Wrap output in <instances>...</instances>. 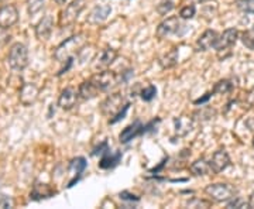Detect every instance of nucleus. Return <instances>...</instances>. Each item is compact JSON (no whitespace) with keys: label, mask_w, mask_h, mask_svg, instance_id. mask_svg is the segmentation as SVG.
<instances>
[{"label":"nucleus","mask_w":254,"mask_h":209,"mask_svg":"<svg viewBox=\"0 0 254 209\" xmlns=\"http://www.w3.org/2000/svg\"><path fill=\"white\" fill-rule=\"evenodd\" d=\"M237 38H239V31H237L236 28H227V30H225L219 36L218 44L215 47L216 51H218V54L219 53H223V51H229L230 47L236 44Z\"/></svg>","instance_id":"nucleus-8"},{"label":"nucleus","mask_w":254,"mask_h":209,"mask_svg":"<svg viewBox=\"0 0 254 209\" xmlns=\"http://www.w3.org/2000/svg\"><path fill=\"white\" fill-rule=\"evenodd\" d=\"M155 95H157V88H155L154 85H148L147 88H144L143 91L140 92L141 99L145 100V102H150V100L154 99Z\"/></svg>","instance_id":"nucleus-30"},{"label":"nucleus","mask_w":254,"mask_h":209,"mask_svg":"<svg viewBox=\"0 0 254 209\" xmlns=\"http://www.w3.org/2000/svg\"><path fill=\"white\" fill-rule=\"evenodd\" d=\"M181 27V23H180V18L178 17H168L167 20L161 21L157 27L155 34L158 38H167V37L177 34L178 30Z\"/></svg>","instance_id":"nucleus-7"},{"label":"nucleus","mask_w":254,"mask_h":209,"mask_svg":"<svg viewBox=\"0 0 254 209\" xmlns=\"http://www.w3.org/2000/svg\"><path fill=\"white\" fill-rule=\"evenodd\" d=\"M188 207H190V208H209L210 207V202L209 201H200V200H195L192 201V202H188Z\"/></svg>","instance_id":"nucleus-37"},{"label":"nucleus","mask_w":254,"mask_h":209,"mask_svg":"<svg viewBox=\"0 0 254 209\" xmlns=\"http://www.w3.org/2000/svg\"><path fill=\"white\" fill-rule=\"evenodd\" d=\"M235 4L243 13H254V0H236Z\"/></svg>","instance_id":"nucleus-29"},{"label":"nucleus","mask_w":254,"mask_h":209,"mask_svg":"<svg viewBox=\"0 0 254 209\" xmlns=\"http://www.w3.org/2000/svg\"><path fill=\"white\" fill-rule=\"evenodd\" d=\"M120 198L125 201H131V202H133V201H136L137 202V201L140 200L138 197H136V195H133V194H130V192H127V191L120 192Z\"/></svg>","instance_id":"nucleus-39"},{"label":"nucleus","mask_w":254,"mask_h":209,"mask_svg":"<svg viewBox=\"0 0 254 209\" xmlns=\"http://www.w3.org/2000/svg\"><path fill=\"white\" fill-rule=\"evenodd\" d=\"M173 9H174L173 0H164V1H161V3L157 6V11H158V14H161V16H165L167 13H170Z\"/></svg>","instance_id":"nucleus-32"},{"label":"nucleus","mask_w":254,"mask_h":209,"mask_svg":"<svg viewBox=\"0 0 254 209\" xmlns=\"http://www.w3.org/2000/svg\"><path fill=\"white\" fill-rule=\"evenodd\" d=\"M205 192L209 198L215 202H229L236 197L237 190L226 182H218V184H210L205 188Z\"/></svg>","instance_id":"nucleus-2"},{"label":"nucleus","mask_w":254,"mask_h":209,"mask_svg":"<svg viewBox=\"0 0 254 209\" xmlns=\"http://www.w3.org/2000/svg\"><path fill=\"white\" fill-rule=\"evenodd\" d=\"M118 58V51L113 48H106L102 51V54L98 58V67H109L110 64L115 63V60Z\"/></svg>","instance_id":"nucleus-23"},{"label":"nucleus","mask_w":254,"mask_h":209,"mask_svg":"<svg viewBox=\"0 0 254 209\" xmlns=\"http://www.w3.org/2000/svg\"><path fill=\"white\" fill-rule=\"evenodd\" d=\"M44 1H46V0H27L28 13H30L31 16H34L36 13H38L40 10L44 7Z\"/></svg>","instance_id":"nucleus-31"},{"label":"nucleus","mask_w":254,"mask_h":209,"mask_svg":"<svg viewBox=\"0 0 254 209\" xmlns=\"http://www.w3.org/2000/svg\"><path fill=\"white\" fill-rule=\"evenodd\" d=\"M240 40L243 43V46H246L250 50H254V30H246L240 34Z\"/></svg>","instance_id":"nucleus-28"},{"label":"nucleus","mask_w":254,"mask_h":209,"mask_svg":"<svg viewBox=\"0 0 254 209\" xmlns=\"http://www.w3.org/2000/svg\"><path fill=\"white\" fill-rule=\"evenodd\" d=\"M122 160V153L120 151H116V153H105V155L102 157V160L99 161V167L103 168V170H109V168H113L116 167Z\"/></svg>","instance_id":"nucleus-22"},{"label":"nucleus","mask_w":254,"mask_h":209,"mask_svg":"<svg viewBox=\"0 0 254 209\" xmlns=\"http://www.w3.org/2000/svg\"><path fill=\"white\" fill-rule=\"evenodd\" d=\"M127 102L125 100V96L122 93H112L106 99L102 102L100 110L106 118H115L120 110L125 108Z\"/></svg>","instance_id":"nucleus-5"},{"label":"nucleus","mask_w":254,"mask_h":209,"mask_svg":"<svg viewBox=\"0 0 254 209\" xmlns=\"http://www.w3.org/2000/svg\"><path fill=\"white\" fill-rule=\"evenodd\" d=\"M143 133H144V126H143L138 120H136L134 123L128 125L127 128H125L122 130V133H120V136H119V140H120V143L126 144L130 140H133L134 137L140 136V135H143Z\"/></svg>","instance_id":"nucleus-11"},{"label":"nucleus","mask_w":254,"mask_h":209,"mask_svg":"<svg viewBox=\"0 0 254 209\" xmlns=\"http://www.w3.org/2000/svg\"><path fill=\"white\" fill-rule=\"evenodd\" d=\"M190 173L193 174V175H196V177H203V175H209V174L213 173V170L210 167V163L206 161V160H203V158L193 161V163L190 164Z\"/></svg>","instance_id":"nucleus-21"},{"label":"nucleus","mask_w":254,"mask_h":209,"mask_svg":"<svg viewBox=\"0 0 254 209\" xmlns=\"http://www.w3.org/2000/svg\"><path fill=\"white\" fill-rule=\"evenodd\" d=\"M11 205H13L11 198L7 197V195H4V194H0V209L11 208Z\"/></svg>","instance_id":"nucleus-36"},{"label":"nucleus","mask_w":254,"mask_h":209,"mask_svg":"<svg viewBox=\"0 0 254 209\" xmlns=\"http://www.w3.org/2000/svg\"><path fill=\"white\" fill-rule=\"evenodd\" d=\"M9 65L16 71H23L28 65V51L24 44H14L10 48Z\"/></svg>","instance_id":"nucleus-3"},{"label":"nucleus","mask_w":254,"mask_h":209,"mask_svg":"<svg viewBox=\"0 0 254 209\" xmlns=\"http://www.w3.org/2000/svg\"><path fill=\"white\" fill-rule=\"evenodd\" d=\"M178 63V50L177 48H171L167 54H164L160 58V65L168 70V68H173Z\"/></svg>","instance_id":"nucleus-24"},{"label":"nucleus","mask_w":254,"mask_h":209,"mask_svg":"<svg viewBox=\"0 0 254 209\" xmlns=\"http://www.w3.org/2000/svg\"><path fill=\"white\" fill-rule=\"evenodd\" d=\"M233 89V83L227 79H222V81L216 82V85L213 86V93L215 95H226Z\"/></svg>","instance_id":"nucleus-26"},{"label":"nucleus","mask_w":254,"mask_h":209,"mask_svg":"<svg viewBox=\"0 0 254 209\" xmlns=\"http://www.w3.org/2000/svg\"><path fill=\"white\" fill-rule=\"evenodd\" d=\"M253 147H254V139H253Z\"/></svg>","instance_id":"nucleus-44"},{"label":"nucleus","mask_w":254,"mask_h":209,"mask_svg":"<svg viewBox=\"0 0 254 209\" xmlns=\"http://www.w3.org/2000/svg\"><path fill=\"white\" fill-rule=\"evenodd\" d=\"M110 11H112L110 6H96L91 11V14L88 16V23H91V24H99V23L105 21L108 18Z\"/></svg>","instance_id":"nucleus-18"},{"label":"nucleus","mask_w":254,"mask_h":209,"mask_svg":"<svg viewBox=\"0 0 254 209\" xmlns=\"http://www.w3.org/2000/svg\"><path fill=\"white\" fill-rule=\"evenodd\" d=\"M54 28V18L53 16L47 14L44 17L38 21V24L36 26V36L38 40H47L50 38L51 33Z\"/></svg>","instance_id":"nucleus-12"},{"label":"nucleus","mask_w":254,"mask_h":209,"mask_svg":"<svg viewBox=\"0 0 254 209\" xmlns=\"http://www.w3.org/2000/svg\"><path fill=\"white\" fill-rule=\"evenodd\" d=\"M200 3H206V1H212V0H199Z\"/></svg>","instance_id":"nucleus-43"},{"label":"nucleus","mask_w":254,"mask_h":209,"mask_svg":"<svg viewBox=\"0 0 254 209\" xmlns=\"http://www.w3.org/2000/svg\"><path fill=\"white\" fill-rule=\"evenodd\" d=\"M219 34L215 30H206L202 36L196 40L198 51H208L210 48H215L218 44Z\"/></svg>","instance_id":"nucleus-10"},{"label":"nucleus","mask_w":254,"mask_h":209,"mask_svg":"<svg viewBox=\"0 0 254 209\" xmlns=\"http://www.w3.org/2000/svg\"><path fill=\"white\" fill-rule=\"evenodd\" d=\"M195 13H196L195 6H193V4H190V6H185V7H182L181 11H180V16H181V18L188 20V18L193 17V16H195Z\"/></svg>","instance_id":"nucleus-33"},{"label":"nucleus","mask_w":254,"mask_h":209,"mask_svg":"<svg viewBox=\"0 0 254 209\" xmlns=\"http://www.w3.org/2000/svg\"><path fill=\"white\" fill-rule=\"evenodd\" d=\"M18 21V11L13 4H6L0 9V26L9 28Z\"/></svg>","instance_id":"nucleus-9"},{"label":"nucleus","mask_w":254,"mask_h":209,"mask_svg":"<svg viewBox=\"0 0 254 209\" xmlns=\"http://www.w3.org/2000/svg\"><path fill=\"white\" fill-rule=\"evenodd\" d=\"M10 41V34L7 31V28L0 26V47H3L4 44H7Z\"/></svg>","instance_id":"nucleus-35"},{"label":"nucleus","mask_w":254,"mask_h":209,"mask_svg":"<svg viewBox=\"0 0 254 209\" xmlns=\"http://www.w3.org/2000/svg\"><path fill=\"white\" fill-rule=\"evenodd\" d=\"M54 188H51L48 184H41V182H36L33 190L30 192V200L31 201H41L51 198L55 194Z\"/></svg>","instance_id":"nucleus-15"},{"label":"nucleus","mask_w":254,"mask_h":209,"mask_svg":"<svg viewBox=\"0 0 254 209\" xmlns=\"http://www.w3.org/2000/svg\"><path fill=\"white\" fill-rule=\"evenodd\" d=\"M128 108H130V103L127 102L126 105H125V108L120 110V112H119V113H118V115H116V116H115V118L109 119L110 125H115V123H118V122H120L122 119H125V116H126V113H127V110H128Z\"/></svg>","instance_id":"nucleus-34"},{"label":"nucleus","mask_w":254,"mask_h":209,"mask_svg":"<svg viewBox=\"0 0 254 209\" xmlns=\"http://www.w3.org/2000/svg\"><path fill=\"white\" fill-rule=\"evenodd\" d=\"M227 209H247L250 208V204L247 202L246 200H243V198H240V197H235L233 200H230L229 202H227L226 205Z\"/></svg>","instance_id":"nucleus-27"},{"label":"nucleus","mask_w":254,"mask_h":209,"mask_svg":"<svg viewBox=\"0 0 254 209\" xmlns=\"http://www.w3.org/2000/svg\"><path fill=\"white\" fill-rule=\"evenodd\" d=\"M193 122L195 119L190 118L188 115H181L180 118H177L174 120L175 125V135L178 137H184L187 135H190L193 129Z\"/></svg>","instance_id":"nucleus-14"},{"label":"nucleus","mask_w":254,"mask_h":209,"mask_svg":"<svg viewBox=\"0 0 254 209\" xmlns=\"http://www.w3.org/2000/svg\"><path fill=\"white\" fill-rule=\"evenodd\" d=\"M109 151V148H108V143L106 141H103L102 144L98 145L96 148H93V153L92 154L96 155V154H102V153H108Z\"/></svg>","instance_id":"nucleus-38"},{"label":"nucleus","mask_w":254,"mask_h":209,"mask_svg":"<svg viewBox=\"0 0 254 209\" xmlns=\"http://www.w3.org/2000/svg\"><path fill=\"white\" fill-rule=\"evenodd\" d=\"M78 93L73 91L72 88H66L61 92L60 98H58V106L64 110H69L72 109L78 100Z\"/></svg>","instance_id":"nucleus-17"},{"label":"nucleus","mask_w":254,"mask_h":209,"mask_svg":"<svg viewBox=\"0 0 254 209\" xmlns=\"http://www.w3.org/2000/svg\"><path fill=\"white\" fill-rule=\"evenodd\" d=\"M55 1H57V3H58V4H64V3H65V1H66V0H55Z\"/></svg>","instance_id":"nucleus-42"},{"label":"nucleus","mask_w":254,"mask_h":209,"mask_svg":"<svg viewBox=\"0 0 254 209\" xmlns=\"http://www.w3.org/2000/svg\"><path fill=\"white\" fill-rule=\"evenodd\" d=\"M85 44H86L85 34L69 37L68 40H65L64 43L57 47V50L54 51V58L58 60L60 63H65L69 57H73L75 53H79Z\"/></svg>","instance_id":"nucleus-1"},{"label":"nucleus","mask_w":254,"mask_h":209,"mask_svg":"<svg viewBox=\"0 0 254 209\" xmlns=\"http://www.w3.org/2000/svg\"><path fill=\"white\" fill-rule=\"evenodd\" d=\"M209 163H210L213 173H222L230 165V157L225 150H218L215 154L212 155V160Z\"/></svg>","instance_id":"nucleus-13"},{"label":"nucleus","mask_w":254,"mask_h":209,"mask_svg":"<svg viewBox=\"0 0 254 209\" xmlns=\"http://www.w3.org/2000/svg\"><path fill=\"white\" fill-rule=\"evenodd\" d=\"M85 3L86 0H73L72 3H69L60 16V26L61 27L72 26L76 21V18L79 17L82 10L85 9Z\"/></svg>","instance_id":"nucleus-4"},{"label":"nucleus","mask_w":254,"mask_h":209,"mask_svg":"<svg viewBox=\"0 0 254 209\" xmlns=\"http://www.w3.org/2000/svg\"><path fill=\"white\" fill-rule=\"evenodd\" d=\"M85 168H86V160L83 158V157H78V158H73L71 164H69V170L73 173V177L72 181L68 184V187L71 188L73 187V184L79 180V177H81V174L85 171Z\"/></svg>","instance_id":"nucleus-20"},{"label":"nucleus","mask_w":254,"mask_h":209,"mask_svg":"<svg viewBox=\"0 0 254 209\" xmlns=\"http://www.w3.org/2000/svg\"><path fill=\"white\" fill-rule=\"evenodd\" d=\"M91 81L96 85V88L100 92H105L110 89L115 83H118V75L112 71H102L95 73L91 78Z\"/></svg>","instance_id":"nucleus-6"},{"label":"nucleus","mask_w":254,"mask_h":209,"mask_svg":"<svg viewBox=\"0 0 254 209\" xmlns=\"http://www.w3.org/2000/svg\"><path fill=\"white\" fill-rule=\"evenodd\" d=\"M216 116V110L210 106H205V108H200L199 110H196L193 113V119L198 120V122H206V120H210Z\"/></svg>","instance_id":"nucleus-25"},{"label":"nucleus","mask_w":254,"mask_h":209,"mask_svg":"<svg viewBox=\"0 0 254 209\" xmlns=\"http://www.w3.org/2000/svg\"><path fill=\"white\" fill-rule=\"evenodd\" d=\"M213 95V92H208V93H205V96H202V98H199V99H196L193 103L195 105H203L205 102H208L209 99H210V96Z\"/></svg>","instance_id":"nucleus-40"},{"label":"nucleus","mask_w":254,"mask_h":209,"mask_svg":"<svg viewBox=\"0 0 254 209\" xmlns=\"http://www.w3.org/2000/svg\"><path fill=\"white\" fill-rule=\"evenodd\" d=\"M38 92H40V89L37 88L34 83H24L21 91H20V102L24 106L34 103L37 98H38Z\"/></svg>","instance_id":"nucleus-16"},{"label":"nucleus","mask_w":254,"mask_h":209,"mask_svg":"<svg viewBox=\"0 0 254 209\" xmlns=\"http://www.w3.org/2000/svg\"><path fill=\"white\" fill-rule=\"evenodd\" d=\"M249 204H250V208H254V191L252 192V195L249 198Z\"/></svg>","instance_id":"nucleus-41"},{"label":"nucleus","mask_w":254,"mask_h":209,"mask_svg":"<svg viewBox=\"0 0 254 209\" xmlns=\"http://www.w3.org/2000/svg\"><path fill=\"white\" fill-rule=\"evenodd\" d=\"M99 92L100 91L96 88V85L89 79V81L82 82L81 85H79L78 95H79L83 100H91L93 99V98H96Z\"/></svg>","instance_id":"nucleus-19"}]
</instances>
